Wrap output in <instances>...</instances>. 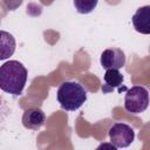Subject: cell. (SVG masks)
Returning a JSON list of instances; mask_svg holds the SVG:
<instances>
[{
  "instance_id": "52a82bcc",
  "label": "cell",
  "mask_w": 150,
  "mask_h": 150,
  "mask_svg": "<svg viewBox=\"0 0 150 150\" xmlns=\"http://www.w3.org/2000/svg\"><path fill=\"white\" fill-rule=\"evenodd\" d=\"M131 22L136 32L141 34H150V6L139 7L131 18Z\"/></svg>"
},
{
  "instance_id": "ba28073f",
  "label": "cell",
  "mask_w": 150,
  "mask_h": 150,
  "mask_svg": "<svg viewBox=\"0 0 150 150\" xmlns=\"http://www.w3.org/2000/svg\"><path fill=\"white\" fill-rule=\"evenodd\" d=\"M46 115L40 108L27 109L22 115V124L25 128L30 130H39L45 125Z\"/></svg>"
},
{
  "instance_id": "8fae6325",
  "label": "cell",
  "mask_w": 150,
  "mask_h": 150,
  "mask_svg": "<svg viewBox=\"0 0 150 150\" xmlns=\"http://www.w3.org/2000/svg\"><path fill=\"white\" fill-rule=\"evenodd\" d=\"M0 104H1V100H0Z\"/></svg>"
},
{
  "instance_id": "3957f363",
  "label": "cell",
  "mask_w": 150,
  "mask_h": 150,
  "mask_svg": "<svg viewBox=\"0 0 150 150\" xmlns=\"http://www.w3.org/2000/svg\"><path fill=\"white\" fill-rule=\"evenodd\" d=\"M149 105V93L144 87L134 86L124 96V109L131 114H141Z\"/></svg>"
},
{
  "instance_id": "8992f818",
  "label": "cell",
  "mask_w": 150,
  "mask_h": 150,
  "mask_svg": "<svg viewBox=\"0 0 150 150\" xmlns=\"http://www.w3.org/2000/svg\"><path fill=\"white\" fill-rule=\"evenodd\" d=\"M103 80H104V84L102 86L103 94H109L115 88H118V93H121L122 90H127V88L124 86H122L124 77L120 73L118 69H114V68L105 69V73L103 75Z\"/></svg>"
},
{
  "instance_id": "30bf717a",
  "label": "cell",
  "mask_w": 150,
  "mask_h": 150,
  "mask_svg": "<svg viewBox=\"0 0 150 150\" xmlns=\"http://www.w3.org/2000/svg\"><path fill=\"white\" fill-rule=\"evenodd\" d=\"M97 2L98 0H74V6L77 13L89 14L96 8Z\"/></svg>"
},
{
  "instance_id": "7a4b0ae2",
  "label": "cell",
  "mask_w": 150,
  "mask_h": 150,
  "mask_svg": "<svg viewBox=\"0 0 150 150\" xmlns=\"http://www.w3.org/2000/svg\"><path fill=\"white\" fill-rule=\"evenodd\" d=\"M56 98L63 110L75 111L87 101V90L79 82L66 81L59 87Z\"/></svg>"
},
{
  "instance_id": "5b68a950",
  "label": "cell",
  "mask_w": 150,
  "mask_h": 150,
  "mask_svg": "<svg viewBox=\"0 0 150 150\" xmlns=\"http://www.w3.org/2000/svg\"><path fill=\"white\" fill-rule=\"evenodd\" d=\"M100 62L104 69H121L125 64V54L120 48H108L102 52Z\"/></svg>"
},
{
  "instance_id": "6da1fadb",
  "label": "cell",
  "mask_w": 150,
  "mask_h": 150,
  "mask_svg": "<svg viewBox=\"0 0 150 150\" xmlns=\"http://www.w3.org/2000/svg\"><path fill=\"white\" fill-rule=\"evenodd\" d=\"M27 69L16 61L9 60L0 66V89L7 94L19 96L27 82Z\"/></svg>"
},
{
  "instance_id": "277c9868",
  "label": "cell",
  "mask_w": 150,
  "mask_h": 150,
  "mask_svg": "<svg viewBox=\"0 0 150 150\" xmlns=\"http://www.w3.org/2000/svg\"><path fill=\"white\" fill-rule=\"evenodd\" d=\"M108 134L110 143L116 148H127L135 139L134 129L125 123H114L109 128Z\"/></svg>"
},
{
  "instance_id": "9c48e42d",
  "label": "cell",
  "mask_w": 150,
  "mask_h": 150,
  "mask_svg": "<svg viewBox=\"0 0 150 150\" xmlns=\"http://www.w3.org/2000/svg\"><path fill=\"white\" fill-rule=\"evenodd\" d=\"M16 42L14 36L5 30H0V61L8 59L15 52Z\"/></svg>"
}]
</instances>
